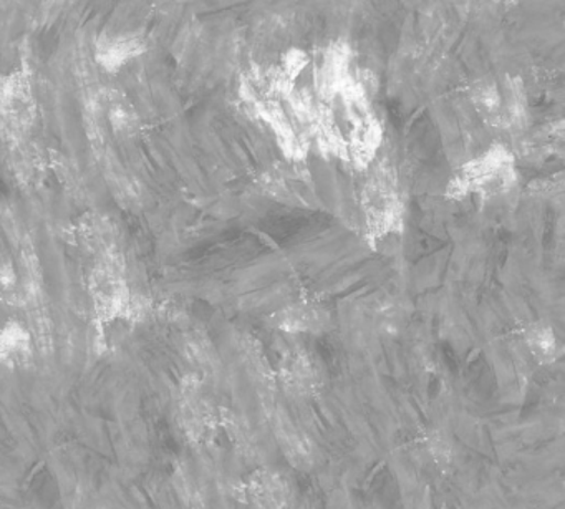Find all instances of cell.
<instances>
[{
  "label": "cell",
  "instance_id": "cell-2",
  "mask_svg": "<svg viewBox=\"0 0 565 509\" xmlns=\"http://www.w3.org/2000/svg\"><path fill=\"white\" fill-rule=\"evenodd\" d=\"M363 216L370 240H383L402 230L403 201L395 171L382 161L369 171L362 191Z\"/></svg>",
  "mask_w": 565,
  "mask_h": 509
},
{
  "label": "cell",
  "instance_id": "cell-12",
  "mask_svg": "<svg viewBox=\"0 0 565 509\" xmlns=\"http://www.w3.org/2000/svg\"><path fill=\"white\" fill-rule=\"evenodd\" d=\"M525 342L541 362H554L558 356V343L554 330L545 324H534L525 333Z\"/></svg>",
  "mask_w": 565,
  "mask_h": 509
},
{
  "label": "cell",
  "instance_id": "cell-11",
  "mask_svg": "<svg viewBox=\"0 0 565 509\" xmlns=\"http://www.w3.org/2000/svg\"><path fill=\"white\" fill-rule=\"evenodd\" d=\"M504 95V130L519 131L527 124V95L519 78L508 77L502 85Z\"/></svg>",
  "mask_w": 565,
  "mask_h": 509
},
{
  "label": "cell",
  "instance_id": "cell-9",
  "mask_svg": "<svg viewBox=\"0 0 565 509\" xmlns=\"http://www.w3.org/2000/svg\"><path fill=\"white\" fill-rule=\"evenodd\" d=\"M472 105L489 127L504 130V95L494 81L482 78L472 85Z\"/></svg>",
  "mask_w": 565,
  "mask_h": 509
},
{
  "label": "cell",
  "instance_id": "cell-13",
  "mask_svg": "<svg viewBox=\"0 0 565 509\" xmlns=\"http://www.w3.org/2000/svg\"><path fill=\"white\" fill-rule=\"evenodd\" d=\"M276 326L286 332H303L320 326L319 310L313 307L294 306L280 310L276 316Z\"/></svg>",
  "mask_w": 565,
  "mask_h": 509
},
{
  "label": "cell",
  "instance_id": "cell-7",
  "mask_svg": "<svg viewBox=\"0 0 565 509\" xmlns=\"http://www.w3.org/2000/svg\"><path fill=\"white\" fill-rule=\"evenodd\" d=\"M352 130L347 138V160L353 161L359 170H366L375 160L376 151L382 144V125L379 118L369 114L352 118Z\"/></svg>",
  "mask_w": 565,
  "mask_h": 509
},
{
  "label": "cell",
  "instance_id": "cell-6",
  "mask_svg": "<svg viewBox=\"0 0 565 509\" xmlns=\"http://www.w3.org/2000/svg\"><path fill=\"white\" fill-rule=\"evenodd\" d=\"M352 75V51L345 42L329 45L323 55L322 65L317 72V95L322 105L329 107L339 98L345 82Z\"/></svg>",
  "mask_w": 565,
  "mask_h": 509
},
{
  "label": "cell",
  "instance_id": "cell-3",
  "mask_svg": "<svg viewBox=\"0 0 565 509\" xmlns=\"http://www.w3.org/2000/svg\"><path fill=\"white\" fill-rule=\"evenodd\" d=\"M88 296L95 316L104 322L127 319L134 309V293L120 264L111 257L102 259L88 277Z\"/></svg>",
  "mask_w": 565,
  "mask_h": 509
},
{
  "label": "cell",
  "instance_id": "cell-10",
  "mask_svg": "<svg viewBox=\"0 0 565 509\" xmlns=\"http://www.w3.org/2000/svg\"><path fill=\"white\" fill-rule=\"evenodd\" d=\"M250 496L260 509H286L287 488L277 473L259 471L250 481Z\"/></svg>",
  "mask_w": 565,
  "mask_h": 509
},
{
  "label": "cell",
  "instance_id": "cell-8",
  "mask_svg": "<svg viewBox=\"0 0 565 509\" xmlns=\"http://www.w3.org/2000/svg\"><path fill=\"white\" fill-rule=\"evenodd\" d=\"M34 353V336L24 322L8 320L0 326V369H24Z\"/></svg>",
  "mask_w": 565,
  "mask_h": 509
},
{
  "label": "cell",
  "instance_id": "cell-1",
  "mask_svg": "<svg viewBox=\"0 0 565 509\" xmlns=\"http://www.w3.org/2000/svg\"><path fill=\"white\" fill-rule=\"evenodd\" d=\"M514 181V155L504 145H492L484 153L459 167L449 180L446 194L452 200H462L469 194L495 197L508 191Z\"/></svg>",
  "mask_w": 565,
  "mask_h": 509
},
{
  "label": "cell",
  "instance_id": "cell-4",
  "mask_svg": "<svg viewBox=\"0 0 565 509\" xmlns=\"http://www.w3.org/2000/svg\"><path fill=\"white\" fill-rule=\"evenodd\" d=\"M38 117L34 85L28 71H14L0 77V120L12 131H25Z\"/></svg>",
  "mask_w": 565,
  "mask_h": 509
},
{
  "label": "cell",
  "instance_id": "cell-5",
  "mask_svg": "<svg viewBox=\"0 0 565 509\" xmlns=\"http://www.w3.org/2000/svg\"><path fill=\"white\" fill-rule=\"evenodd\" d=\"M147 42L134 32H107L98 35L94 45V61L105 74L118 75L143 57Z\"/></svg>",
  "mask_w": 565,
  "mask_h": 509
},
{
  "label": "cell",
  "instance_id": "cell-14",
  "mask_svg": "<svg viewBox=\"0 0 565 509\" xmlns=\"http://www.w3.org/2000/svg\"><path fill=\"white\" fill-rule=\"evenodd\" d=\"M107 117L111 128H114L118 135H121V137H130V135L137 131V114H135L134 107L127 104V102L121 100V98L110 102Z\"/></svg>",
  "mask_w": 565,
  "mask_h": 509
},
{
  "label": "cell",
  "instance_id": "cell-15",
  "mask_svg": "<svg viewBox=\"0 0 565 509\" xmlns=\"http://www.w3.org/2000/svg\"><path fill=\"white\" fill-rule=\"evenodd\" d=\"M18 286V274L9 261H0V294L14 293Z\"/></svg>",
  "mask_w": 565,
  "mask_h": 509
}]
</instances>
